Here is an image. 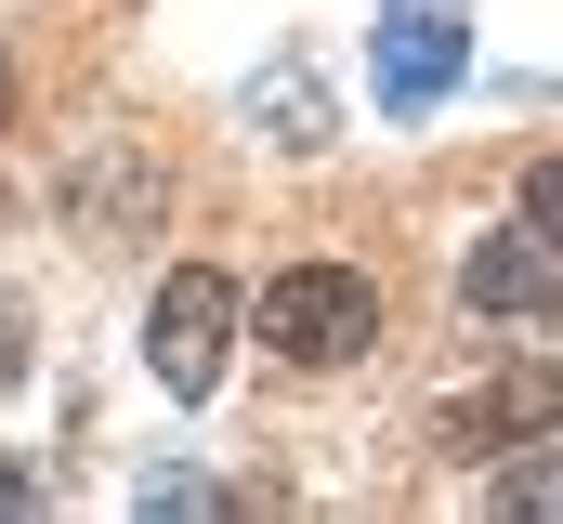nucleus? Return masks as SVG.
Masks as SVG:
<instances>
[{
	"instance_id": "10",
	"label": "nucleus",
	"mask_w": 563,
	"mask_h": 524,
	"mask_svg": "<svg viewBox=\"0 0 563 524\" xmlns=\"http://www.w3.org/2000/svg\"><path fill=\"white\" fill-rule=\"evenodd\" d=\"M40 512V485H26V472H0V524H26Z\"/></svg>"
},
{
	"instance_id": "4",
	"label": "nucleus",
	"mask_w": 563,
	"mask_h": 524,
	"mask_svg": "<svg viewBox=\"0 0 563 524\" xmlns=\"http://www.w3.org/2000/svg\"><path fill=\"white\" fill-rule=\"evenodd\" d=\"M459 66H472L459 0H394V26H380V106H432Z\"/></svg>"
},
{
	"instance_id": "7",
	"label": "nucleus",
	"mask_w": 563,
	"mask_h": 524,
	"mask_svg": "<svg viewBox=\"0 0 563 524\" xmlns=\"http://www.w3.org/2000/svg\"><path fill=\"white\" fill-rule=\"evenodd\" d=\"M26 354H40V315H26V288L0 275V381H26Z\"/></svg>"
},
{
	"instance_id": "11",
	"label": "nucleus",
	"mask_w": 563,
	"mask_h": 524,
	"mask_svg": "<svg viewBox=\"0 0 563 524\" xmlns=\"http://www.w3.org/2000/svg\"><path fill=\"white\" fill-rule=\"evenodd\" d=\"M0 131H13V66H0Z\"/></svg>"
},
{
	"instance_id": "8",
	"label": "nucleus",
	"mask_w": 563,
	"mask_h": 524,
	"mask_svg": "<svg viewBox=\"0 0 563 524\" xmlns=\"http://www.w3.org/2000/svg\"><path fill=\"white\" fill-rule=\"evenodd\" d=\"M144 512H170V524H197V512H223V485H197V472H157V485H144Z\"/></svg>"
},
{
	"instance_id": "9",
	"label": "nucleus",
	"mask_w": 563,
	"mask_h": 524,
	"mask_svg": "<svg viewBox=\"0 0 563 524\" xmlns=\"http://www.w3.org/2000/svg\"><path fill=\"white\" fill-rule=\"evenodd\" d=\"M525 223L563 250V157H538V171H525Z\"/></svg>"
},
{
	"instance_id": "1",
	"label": "nucleus",
	"mask_w": 563,
	"mask_h": 524,
	"mask_svg": "<svg viewBox=\"0 0 563 524\" xmlns=\"http://www.w3.org/2000/svg\"><path fill=\"white\" fill-rule=\"evenodd\" d=\"M250 328L276 341L288 368H354V354L380 341V288H367L354 262H288L276 288L250 302Z\"/></svg>"
},
{
	"instance_id": "5",
	"label": "nucleus",
	"mask_w": 563,
	"mask_h": 524,
	"mask_svg": "<svg viewBox=\"0 0 563 524\" xmlns=\"http://www.w3.org/2000/svg\"><path fill=\"white\" fill-rule=\"evenodd\" d=\"M459 302H472V315H551L563 302V250L538 223H511V237H485V250L459 262Z\"/></svg>"
},
{
	"instance_id": "6",
	"label": "nucleus",
	"mask_w": 563,
	"mask_h": 524,
	"mask_svg": "<svg viewBox=\"0 0 563 524\" xmlns=\"http://www.w3.org/2000/svg\"><path fill=\"white\" fill-rule=\"evenodd\" d=\"M498 512H511V524H563V419L498 459Z\"/></svg>"
},
{
	"instance_id": "3",
	"label": "nucleus",
	"mask_w": 563,
	"mask_h": 524,
	"mask_svg": "<svg viewBox=\"0 0 563 524\" xmlns=\"http://www.w3.org/2000/svg\"><path fill=\"white\" fill-rule=\"evenodd\" d=\"M551 419H563V368H498V381H472V393L432 406V446H445V459H511V446L551 433Z\"/></svg>"
},
{
	"instance_id": "2",
	"label": "nucleus",
	"mask_w": 563,
	"mask_h": 524,
	"mask_svg": "<svg viewBox=\"0 0 563 524\" xmlns=\"http://www.w3.org/2000/svg\"><path fill=\"white\" fill-rule=\"evenodd\" d=\"M144 368L184 393H223V368H236V275H210V262H184L170 288H157V315H144Z\"/></svg>"
}]
</instances>
